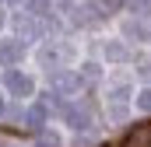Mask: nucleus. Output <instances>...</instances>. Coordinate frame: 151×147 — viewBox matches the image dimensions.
I'll use <instances>...</instances> for the list:
<instances>
[{
	"label": "nucleus",
	"instance_id": "1",
	"mask_svg": "<svg viewBox=\"0 0 151 147\" xmlns=\"http://www.w3.org/2000/svg\"><path fill=\"white\" fill-rule=\"evenodd\" d=\"M63 116H67V123L74 130H88V126H95V102L91 98H81L74 105H63Z\"/></svg>",
	"mask_w": 151,
	"mask_h": 147
},
{
	"label": "nucleus",
	"instance_id": "2",
	"mask_svg": "<svg viewBox=\"0 0 151 147\" xmlns=\"http://www.w3.org/2000/svg\"><path fill=\"white\" fill-rule=\"evenodd\" d=\"M123 147H151V123H141V126H134V130L127 133Z\"/></svg>",
	"mask_w": 151,
	"mask_h": 147
},
{
	"label": "nucleus",
	"instance_id": "3",
	"mask_svg": "<svg viewBox=\"0 0 151 147\" xmlns=\"http://www.w3.org/2000/svg\"><path fill=\"white\" fill-rule=\"evenodd\" d=\"M7 88L14 95H32V77H25L21 70H11L7 74Z\"/></svg>",
	"mask_w": 151,
	"mask_h": 147
},
{
	"label": "nucleus",
	"instance_id": "4",
	"mask_svg": "<svg viewBox=\"0 0 151 147\" xmlns=\"http://www.w3.org/2000/svg\"><path fill=\"white\" fill-rule=\"evenodd\" d=\"M81 77L77 74H53V91H77Z\"/></svg>",
	"mask_w": 151,
	"mask_h": 147
},
{
	"label": "nucleus",
	"instance_id": "5",
	"mask_svg": "<svg viewBox=\"0 0 151 147\" xmlns=\"http://www.w3.org/2000/svg\"><path fill=\"white\" fill-rule=\"evenodd\" d=\"M21 60V42H0V63H18Z\"/></svg>",
	"mask_w": 151,
	"mask_h": 147
},
{
	"label": "nucleus",
	"instance_id": "6",
	"mask_svg": "<svg viewBox=\"0 0 151 147\" xmlns=\"http://www.w3.org/2000/svg\"><path fill=\"white\" fill-rule=\"evenodd\" d=\"M14 28H18V39H35V32H39V25L32 21V18H25V14H18Z\"/></svg>",
	"mask_w": 151,
	"mask_h": 147
},
{
	"label": "nucleus",
	"instance_id": "7",
	"mask_svg": "<svg viewBox=\"0 0 151 147\" xmlns=\"http://www.w3.org/2000/svg\"><path fill=\"white\" fill-rule=\"evenodd\" d=\"M42 119H46V102H39V105H32V109H28L25 126H28V130H39V126H42Z\"/></svg>",
	"mask_w": 151,
	"mask_h": 147
},
{
	"label": "nucleus",
	"instance_id": "8",
	"mask_svg": "<svg viewBox=\"0 0 151 147\" xmlns=\"http://www.w3.org/2000/svg\"><path fill=\"white\" fill-rule=\"evenodd\" d=\"M91 7H95V11H102V14H113V11L123 7V0H91Z\"/></svg>",
	"mask_w": 151,
	"mask_h": 147
},
{
	"label": "nucleus",
	"instance_id": "9",
	"mask_svg": "<svg viewBox=\"0 0 151 147\" xmlns=\"http://www.w3.org/2000/svg\"><path fill=\"white\" fill-rule=\"evenodd\" d=\"M39 147H60V137H56L53 130H42V133H39Z\"/></svg>",
	"mask_w": 151,
	"mask_h": 147
},
{
	"label": "nucleus",
	"instance_id": "10",
	"mask_svg": "<svg viewBox=\"0 0 151 147\" xmlns=\"http://www.w3.org/2000/svg\"><path fill=\"white\" fill-rule=\"evenodd\" d=\"M148 0H130V11H134V14H148Z\"/></svg>",
	"mask_w": 151,
	"mask_h": 147
},
{
	"label": "nucleus",
	"instance_id": "11",
	"mask_svg": "<svg viewBox=\"0 0 151 147\" xmlns=\"http://www.w3.org/2000/svg\"><path fill=\"white\" fill-rule=\"evenodd\" d=\"M137 105H141V109H144V112H151V91H144V95L137 98Z\"/></svg>",
	"mask_w": 151,
	"mask_h": 147
},
{
	"label": "nucleus",
	"instance_id": "12",
	"mask_svg": "<svg viewBox=\"0 0 151 147\" xmlns=\"http://www.w3.org/2000/svg\"><path fill=\"white\" fill-rule=\"evenodd\" d=\"M0 116H4V98H0Z\"/></svg>",
	"mask_w": 151,
	"mask_h": 147
},
{
	"label": "nucleus",
	"instance_id": "13",
	"mask_svg": "<svg viewBox=\"0 0 151 147\" xmlns=\"http://www.w3.org/2000/svg\"><path fill=\"white\" fill-rule=\"evenodd\" d=\"M0 25H4V11H0Z\"/></svg>",
	"mask_w": 151,
	"mask_h": 147
},
{
	"label": "nucleus",
	"instance_id": "14",
	"mask_svg": "<svg viewBox=\"0 0 151 147\" xmlns=\"http://www.w3.org/2000/svg\"><path fill=\"white\" fill-rule=\"evenodd\" d=\"M4 147H11V144H4Z\"/></svg>",
	"mask_w": 151,
	"mask_h": 147
}]
</instances>
